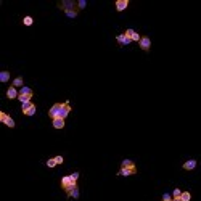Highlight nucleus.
Wrapping results in <instances>:
<instances>
[{
    "mask_svg": "<svg viewBox=\"0 0 201 201\" xmlns=\"http://www.w3.org/2000/svg\"><path fill=\"white\" fill-rule=\"evenodd\" d=\"M71 113V105L69 102H64V103H55L52 108L48 109V116L50 119H66L68 114Z\"/></svg>",
    "mask_w": 201,
    "mask_h": 201,
    "instance_id": "obj_1",
    "label": "nucleus"
},
{
    "mask_svg": "<svg viewBox=\"0 0 201 201\" xmlns=\"http://www.w3.org/2000/svg\"><path fill=\"white\" fill-rule=\"evenodd\" d=\"M77 178H79V172H72L71 175H64L61 178V188L64 192H68L69 188L77 187Z\"/></svg>",
    "mask_w": 201,
    "mask_h": 201,
    "instance_id": "obj_2",
    "label": "nucleus"
},
{
    "mask_svg": "<svg viewBox=\"0 0 201 201\" xmlns=\"http://www.w3.org/2000/svg\"><path fill=\"white\" fill-rule=\"evenodd\" d=\"M58 8H61L63 12H69V10H77V3L74 0H61L58 3Z\"/></svg>",
    "mask_w": 201,
    "mask_h": 201,
    "instance_id": "obj_3",
    "label": "nucleus"
},
{
    "mask_svg": "<svg viewBox=\"0 0 201 201\" xmlns=\"http://www.w3.org/2000/svg\"><path fill=\"white\" fill-rule=\"evenodd\" d=\"M0 121H2L5 126L12 127V129H13V127L16 126V122L13 121V118H12V116H10V114H7V113H3V111H0Z\"/></svg>",
    "mask_w": 201,
    "mask_h": 201,
    "instance_id": "obj_4",
    "label": "nucleus"
},
{
    "mask_svg": "<svg viewBox=\"0 0 201 201\" xmlns=\"http://www.w3.org/2000/svg\"><path fill=\"white\" fill-rule=\"evenodd\" d=\"M133 174H137V167H121L118 171V175H122V177H129Z\"/></svg>",
    "mask_w": 201,
    "mask_h": 201,
    "instance_id": "obj_5",
    "label": "nucleus"
},
{
    "mask_svg": "<svg viewBox=\"0 0 201 201\" xmlns=\"http://www.w3.org/2000/svg\"><path fill=\"white\" fill-rule=\"evenodd\" d=\"M138 45H140V48L143 50V52H148L150 47H151V40H150L148 36H143L140 39V42H138Z\"/></svg>",
    "mask_w": 201,
    "mask_h": 201,
    "instance_id": "obj_6",
    "label": "nucleus"
},
{
    "mask_svg": "<svg viewBox=\"0 0 201 201\" xmlns=\"http://www.w3.org/2000/svg\"><path fill=\"white\" fill-rule=\"evenodd\" d=\"M124 34H126L127 37H129L132 42H140V39H142V36L138 34V32H135L133 29H127V31L124 32Z\"/></svg>",
    "mask_w": 201,
    "mask_h": 201,
    "instance_id": "obj_7",
    "label": "nucleus"
},
{
    "mask_svg": "<svg viewBox=\"0 0 201 201\" xmlns=\"http://www.w3.org/2000/svg\"><path fill=\"white\" fill-rule=\"evenodd\" d=\"M114 7H116L118 12H124V10L129 7V0H116Z\"/></svg>",
    "mask_w": 201,
    "mask_h": 201,
    "instance_id": "obj_8",
    "label": "nucleus"
},
{
    "mask_svg": "<svg viewBox=\"0 0 201 201\" xmlns=\"http://www.w3.org/2000/svg\"><path fill=\"white\" fill-rule=\"evenodd\" d=\"M196 164H198L196 159H188L182 164V167H183V171H193L195 167H196Z\"/></svg>",
    "mask_w": 201,
    "mask_h": 201,
    "instance_id": "obj_9",
    "label": "nucleus"
},
{
    "mask_svg": "<svg viewBox=\"0 0 201 201\" xmlns=\"http://www.w3.org/2000/svg\"><path fill=\"white\" fill-rule=\"evenodd\" d=\"M116 40H118L119 45H129V43L132 42L129 37H127L126 34H119V36H116Z\"/></svg>",
    "mask_w": 201,
    "mask_h": 201,
    "instance_id": "obj_10",
    "label": "nucleus"
},
{
    "mask_svg": "<svg viewBox=\"0 0 201 201\" xmlns=\"http://www.w3.org/2000/svg\"><path fill=\"white\" fill-rule=\"evenodd\" d=\"M7 97H8L10 100H13V98H18V97H19V92L16 90V87L10 85V87H8V90H7Z\"/></svg>",
    "mask_w": 201,
    "mask_h": 201,
    "instance_id": "obj_11",
    "label": "nucleus"
},
{
    "mask_svg": "<svg viewBox=\"0 0 201 201\" xmlns=\"http://www.w3.org/2000/svg\"><path fill=\"white\" fill-rule=\"evenodd\" d=\"M66 196L68 198H79V187L69 188L68 192H66Z\"/></svg>",
    "mask_w": 201,
    "mask_h": 201,
    "instance_id": "obj_12",
    "label": "nucleus"
},
{
    "mask_svg": "<svg viewBox=\"0 0 201 201\" xmlns=\"http://www.w3.org/2000/svg\"><path fill=\"white\" fill-rule=\"evenodd\" d=\"M52 124L55 129H64V119H53Z\"/></svg>",
    "mask_w": 201,
    "mask_h": 201,
    "instance_id": "obj_13",
    "label": "nucleus"
},
{
    "mask_svg": "<svg viewBox=\"0 0 201 201\" xmlns=\"http://www.w3.org/2000/svg\"><path fill=\"white\" fill-rule=\"evenodd\" d=\"M10 81V71H2L0 72V82H8Z\"/></svg>",
    "mask_w": 201,
    "mask_h": 201,
    "instance_id": "obj_14",
    "label": "nucleus"
},
{
    "mask_svg": "<svg viewBox=\"0 0 201 201\" xmlns=\"http://www.w3.org/2000/svg\"><path fill=\"white\" fill-rule=\"evenodd\" d=\"M13 87H16V88H18V87H24L23 85V77H21V76L15 77V79H13Z\"/></svg>",
    "mask_w": 201,
    "mask_h": 201,
    "instance_id": "obj_15",
    "label": "nucleus"
},
{
    "mask_svg": "<svg viewBox=\"0 0 201 201\" xmlns=\"http://www.w3.org/2000/svg\"><path fill=\"white\" fill-rule=\"evenodd\" d=\"M19 95H34V92H32V88L31 87H21V90H19Z\"/></svg>",
    "mask_w": 201,
    "mask_h": 201,
    "instance_id": "obj_16",
    "label": "nucleus"
},
{
    "mask_svg": "<svg viewBox=\"0 0 201 201\" xmlns=\"http://www.w3.org/2000/svg\"><path fill=\"white\" fill-rule=\"evenodd\" d=\"M36 111H37V108H36V105L32 103V106H31L29 109H26L23 114H26V116H34V114H36Z\"/></svg>",
    "mask_w": 201,
    "mask_h": 201,
    "instance_id": "obj_17",
    "label": "nucleus"
},
{
    "mask_svg": "<svg viewBox=\"0 0 201 201\" xmlns=\"http://www.w3.org/2000/svg\"><path fill=\"white\" fill-rule=\"evenodd\" d=\"M31 98H32V95H19L18 100L21 102V105L23 103H27V102H31Z\"/></svg>",
    "mask_w": 201,
    "mask_h": 201,
    "instance_id": "obj_18",
    "label": "nucleus"
},
{
    "mask_svg": "<svg viewBox=\"0 0 201 201\" xmlns=\"http://www.w3.org/2000/svg\"><path fill=\"white\" fill-rule=\"evenodd\" d=\"M121 167H135V164H133V161H130V159H124L121 163Z\"/></svg>",
    "mask_w": 201,
    "mask_h": 201,
    "instance_id": "obj_19",
    "label": "nucleus"
},
{
    "mask_svg": "<svg viewBox=\"0 0 201 201\" xmlns=\"http://www.w3.org/2000/svg\"><path fill=\"white\" fill-rule=\"evenodd\" d=\"M64 15L68 16V18H76V16L79 15V10H69V12H64Z\"/></svg>",
    "mask_w": 201,
    "mask_h": 201,
    "instance_id": "obj_20",
    "label": "nucleus"
},
{
    "mask_svg": "<svg viewBox=\"0 0 201 201\" xmlns=\"http://www.w3.org/2000/svg\"><path fill=\"white\" fill-rule=\"evenodd\" d=\"M32 23H34L32 16H24V19H23V24L24 26H32Z\"/></svg>",
    "mask_w": 201,
    "mask_h": 201,
    "instance_id": "obj_21",
    "label": "nucleus"
},
{
    "mask_svg": "<svg viewBox=\"0 0 201 201\" xmlns=\"http://www.w3.org/2000/svg\"><path fill=\"white\" fill-rule=\"evenodd\" d=\"M180 198H182V201H190L192 199V195H190V192H182Z\"/></svg>",
    "mask_w": 201,
    "mask_h": 201,
    "instance_id": "obj_22",
    "label": "nucleus"
},
{
    "mask_svg": "<svg viewBox=\"0 0 201 201\" xmlns=\"http://www.w3.org/2000/svg\"><path fill=\"white\" fill-rule=\"evenodd\" d=\"M87 7V2L85 0H79V2H77V10H84Z\"/></svg>",
    "mask_w": 201,
    "mask_h": 201,
    "instance_id": "obj_23",
    "label": "nucleus"
},
{
    "mask_svg": "<svg viewBox=\"0 0 201 201\" xmlns=\"http://www.w3.org/2000/svg\"><path fill=\"white\" fill-rule=\"evenodd\" d=\"M31 106H32V103H31V102H27V103H23V105H21V111H23V113H24V111H26V109H29Z\"/></svg>",
    "mask_w": 201,
    "mask_h": 201,
    "instance_id": "obj_24",
    "label": "nucleus"
},
{
    "mask_svg": "<svg viewBox=\"0 0 201 201\" xmlns=\"http://www.w3.org/2000/svg\"><path fill=\"white\" fill-rule=\"evenodd\" d=\"M47 166H48V167H55V166H57V159H55V158H50V159L47 161Z\"/></svg>",
    "mask_w": 201,
    "mask_h": 201,
    "instance_id": "obj_25",
    "label": "nucleus"
},
{
    "mask_svg": "<svg viewBox=\"0 0 201 201\" xmlns=\"http://www.w3.org/2000/svg\"><path fill=\"white\" fill-rule=\"evenodd\" d=\"M180 195H182L180 188H175L174 192H172V198H180Z\"/></svg>",
    "mask_w": 201,
    "mask_h": 201,
    "instance_id": "obj_26",
    "label": "nucleus"
},
{
    "mask_svg": "<svg viewBox=\"0 0 201 201\" xmlns=\"http://www.w3.org/2000/svg\"><path fill=\"white\" fill-rule=\"evenodd\" d=\"M163 201H172V196H171L169 193H164L163 195Z\"/></svg>",
    "mask_w": 201,
    "mask_h": 201,
    "instance_id": "obj_27",
    "label": "nucleus"
},
{
    "mask_svg": "<svg viewBox=\"0 0 201 201\" xmlns=\"http://www.w3.org/2000/svg\"><path fill=\"white\" fill-rule=\"evenodd\" d=\"M55 159H57V164H63V161H64V159H63V156H60V154H58V156H55Z\"/></svg>",
    "mask_w": 201,
    "mask_h": 201,
    "instance_id": "obj_28",
    "label": "nucleus"
},
{
    "mask_svg": "<svg viewBox=\"0 0 201 201\" xmlns=\"http://www.w3.org/2000/svg\"><path fill=\"white\" fill-rule=\"evenodd\" d=\"M172 201H182V198H172Z\"/></svg>",
    "mask_w": 201,
    "mask_h": 201,
    "instance_id": "obj_29",
    "label": "nucleus"
}]
</instances>
